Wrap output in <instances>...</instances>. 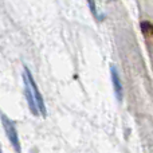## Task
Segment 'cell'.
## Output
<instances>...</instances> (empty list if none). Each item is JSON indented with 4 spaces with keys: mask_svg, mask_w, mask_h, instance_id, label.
<instances>
[{
    "mask_svg": "<svg viewBox=\"0 0 153 153\" xmlns=\"http://www.w3.org/2000/svg\"><path fill=\"white\" fill-rule=\"evenodd\" d=\"M1 124L4 126V130L7 133V137L10 140L11 145L13 146L16 152H20V141H19V134H18V130L15 128V124L8 118L5 114H1Z\"/></svg>",
    "mask_w": 153,
    "mask_h": 153,
    "instance_id": "cell-1",
    "label": "cell"
},
{
    "mask_svg": "<svg viewBox=\"0 0 153 153\" xmlns=\"http://www.w3.org/2000/svg\"><path fill=\"white\" fill-rule=\"evenodd\" d=\"M23 78H24V81H26V82H28L30 87H31L32 93H34V97H35V100H36V103H38V108H39V111L42 113V116H46V113H47V111H46L45 101H43V97H42V94H40L39 89H38L36 83H35V79H34V76H32L31 71L28 70V67H24Z\"/></svg>",
    "mask_w": 153,
    "mask_h": 153,
    "instance_id": "cell-2",
    "label": "cell"
},
{
    "mask_svg": "<svg viewBox=\"0 0 153 153\" xmlns=\"http://www.w3.org/2000/svg\"><path fill=\"white\" fill-rule=\"evenodd\" d=\"M110 76H111V82H113V89H114V94H116L117 101L121 102L124 98V86L121 82V76L118 74V70L116 69V66L111 65L110 66Z\"/></svg>",
    "mask_w": 153,
    "mask_h": 153,
    "instance_id": "cell-3",
    "label": "cell"
},
{
    "mask_svg": "<svg viewBox=\"0 0 153 153\" xmlns=\"http://www.w3.org/2000/svg\"><path fill=\"white\" fill-rule=\"evenodd\" d=\"M24 86H26V100H27V103H28V108L30 110H31V113L34 114V116H39V108H38V103H36V100H35L34 97V93H32L31 87H30L28 82L24 81Z\"/></svg>",
    "mask_w": 153,
    "mask_h": 153,
    "instance_id": "cell-4",
    "label": "cell"
},
{
    "mask_svg": "<svg viewBox=\"0 0 153 153\" xmlns=\"http://www.w3.org/2000/svg\"><path fill=\"white\" fill-rule=\"evenodd\" d=\"M87 3H89V7H90V11H91L93 16H94V18L97 19V20L102 22L103 19H105V15H102V13L98 12L97 7H95V0H87Z\"/></svg>",
    "mask_w": 153,
    "mask_h": 153,
    "instance_id": "cell-5",
    "label": "cell"
},
{
    "mask_svg": "<svg viewBox=\"0 0 153 153\" xmlns=\"http://www.w3.org/2000/svg\"><path fill=\"white\" fill-rule=\"evenodd\" d=\"M141 30L145 35L153 36V24L149 22H141Z\"/></svg>",
    "mask_w": 153,
    "mask_h": 153,
    "instance_id": "cell-6",
    "label": "cell"
}]
</instances>
